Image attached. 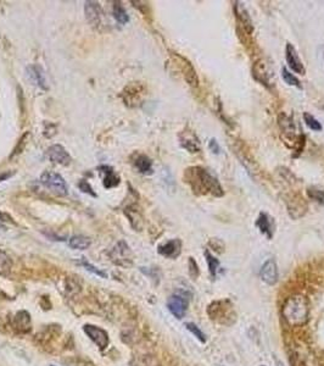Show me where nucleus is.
<instances>
[{
    "instance_id": "obj_28",
    "label": "nucleus",
    "mask_w": 324,
    "mask_h": 366,
    "mask_svg": "<svg viewBox=\"0 0 324 366\" xmlns=\"http://www.w3.org/2000/svg\"><path fill=\"white\" fill-rule=\"evenodd\" d=\"M307 195H308L312 200H314V202L324 205V191H322V189H317V188H314V187H310V188L307 189Z\"/></svg>"
},
{
    "instance_id": "obj_10",
    "label": "nucleus",
    "mask_w": 324,
    "mask_h": 366,
    "mask_svg": "<svg viewBox=\"0 0 324 366\" xmlns=\"http://www.w3.org/2000/svg\"><path fill=\"white\" fill-rule=\"evenodd\" d=\"M286 63L289 65V68L292 70V71L296 72L298 75H305L306 70L305 66H304L302 61H301L300 57L298 54V50H296L292 44L288 43L286 44Z\"/></svg>"
},
{
    "instance_id": "obj_15",
    "label": "nucleus",
    "mask_w": 324,
    "mask_h": 366,
    "mask_svg": "<svg viewBox=\"0 0 324 366\" xmlns=\"http://www.w3.org/2000/svg\"><path fill=\"white\" fill-rule=\"evenodd\" d=\"M180 141L182 147L188 150L189 153L194 154V153L200 152L199 138L192 131H184V132H182L180 135Z\"/></svg>"
},
{
    "instance_id": "obj_11",
    "label": "nucleus",
    "mask_w": 324,
    "mask_h": 366,
    "mask_svg": "<svg viewBox=\"0 0 324 366\" xmlns=\"http://www.w3.org/2000/svg\"><path fill=\"white\" fill-rule=\"evenodd\" d=\"M46 155H48L49 160L54 164L66 166V165L71 163V156H70L68 153H67L65 148L60 144L52 145V147L48 149V152H46Z\"/></svg>"
},
{
    "instance_id": "obj_12",
    "label": "nucleus",
    "mask_w": 324,
    "mask_h": 366,
    "mask_svg": "<svg viewBox=\"0 0 324 366\" xmlns=\"http://www.w3.org/2000/svg\"><path fill=\"white\" fill-rule=\"evenodd\" d=\"M256 227L258 228L262 234L267 237L268 239L273 238V233H274V221L272 217L266 212H260L258 220L255 222Z\"/></svg>"
},
{
    "instance_id": "obj_20",
    "label": "nucleus",
    "mask_w": 324,
    "mask_h": 366,
    "mask_svg": "<svg viewBox=\"0 0 324 366\" xmlns=\"http://www.w3.org/2000/svg\"><path fill=\"white\" fill-rule=\"evenodd\" d=\"M104 171V187L105 188H114V187L118 186L120 177L114 172V170L108 166H102Z\"/></svg>"
},
{
    "instance_id": "obj_33",
    "label": "nucleus",
    "mask_w": 324,
    "mask_h": 366,
    "mask_svg": "<svg viewBox=\"0 0 324 366\" xmlns=\"http://www.w3.org/2000/svg\"><path fill=\"white\" fill-rule=\"evenodd\" d=\"M208 148H210V150L212 153H214V154H218L220 150V145H218V143H217L216 139H214V138H212L210 141V143H208Z\"/></svg>"
},
{
    "instance_id": "obj_19",
    "label": "nucleus",
    "mask_w": 324,
    "mask_h": 366,
    "mask_svg": "<svg viewBox=\"0 0 324 366\" xmlns=\"http://www.w3.org/2000/svg\"><path fill=\"white\" fill-rule=\"evenodd\" d=\"M136 167L140 174L149 175L152 172V161L146 155H139L136 159Z\"/></svg>"
},
{
    "instance_id": "obj_14",
    "label": "nucleus",
    "mask_w": 324,
    "mask_h": 366,
    "mask_svg": "<svg viewBox=\"0 0 324 366\" xmlns=\"http://www.w3.org/2000/svg\"><path fill=\"white\" fill-rule=\"evenodd\" d=\"M158 254L164 258L168 259H176L177 256H180L182 251V242L180 239H171L164 244L158 245Z\"/></svg>"
},
{
    "instance_id": "obj_22",
    "label": "nucleus",
    "mask_w": 324,
    "mask_h": 366,
    "mask_svg": "<svg viewBox=\"0 0 324 366\" xmlns=\"http://www.w3.org/2000/svg\"><path fill=\"white\" fill-rule=\"evenodd\" d=\"M204 255H205L206 262H208V271H210L211 277L212 278H216L217 271H218V269H220V260H218V259L214 258V256L212 255V254L208 250H205V253H204Z\"/></svg>"
},
{
    "instance_id": "obj_23",
    "label": "nucleus",
    "mask_w": 324,
    "mask_h": 366,
    "mask_svg": "<svg viewBox=\"0 0 324 366\" xmlns=\"http://www.w3.org/2000/svg\"><path fill=\"white\" fill-rule=\"evenodd\" d=\"M114 19H116L121 25H126L128 21H130V16H128L127 11H126V9L122 7V4L120 2L114 3Z\"/></svg>"
},
{
    "instance_id": "obj_27",
    "label": "nucleus",
    "mask_w": 324,
    "mask_h": 366,
    "mask_svg": "<svg viewBox=\"0 0 324 366\" xmlns=\"http://www.w3.org/2000/svg\"><path fill=\"white\" fill-rule=\"evenodd\" d=\"M282 78H283L284 82L288 83L289 86H294V87L301 88L300 81H298V78H296L294 75H292V72H290L289 70L286 69V68L282 69Z\"/></svg>"
},
{
    "instance_id": "obj_5",
    "label": "nucleus",
    "mask_w": 324,
    "mask_h": 366,
    "mask_svg": "<svg viewBox=\"0 0 324 366\" xmlns=\"http://www.w3.org/2000/svg\"><path fill=\"white\" fill-rule=\"evenodd\" d=\"M260 278L268 286H274L278 282L279 272L274 259H268V260L264 262L261 270H260Z\"/></svg>"
},
{
    "instance_id": "obj_37",
    "label": "nucleus",
    "mask_w": 324,
    "mask_h": 366,
    "mask_svg": "<svg viewBox=\"0 0 324 366\" xmlns=\"http://www.w3.org/2000/svg\"><path fill=\"white\" fill-rule=\"evenodd\" d=\"M262 366H264V365H262Z\"/></svg>"
},
{
    "instance_id": "obj_32",
    "label": "nucleus",
    "mask_w": 324,
    "mask_h": 366,
    "mask_svg": "<svg viewBox=\"0 0 324 366\" xmlns=\"http://www.w3.org/2000/svg\"><path fill=\"white\" fill-rule=\"evenodd\" d=\"M78 187H80V191H82L83 193H88V194L93 195V197H96V193L93 192V188H92L90 184H89L88 182H86V181H84V180L80 181V184H78Z\"/></svg>"
},
{
    "instance_id": "obj_3",
    "label": "nucleus",
    "mask_w": 324,
    "mask_h": 366,
    "mask_svg": "<svg viewBox=\"0 0 324 366\" xmlns=\"http://www.w3.org/2000/svg\"><path fill=\"white\" fill-rule=\"evenodd\" d=\"M40 182L43 186H46V188H49L52 193L60 195V197H65V195L68 194V187H67L65 180L61 177V175L56 174V172H44L40 176Z\"/></svg>"
},
{
    "instance_id": "obj_7",
    "label": "nucleus",
    "mask_w": 324,
    "mask_h": 366,
    "mask_svg": "<svg viewBox=\"0 0 324 366\" xmlns=\"http://www.w3.org/2000/svg\"><path fill=\"white\" fill-rule=\"evenodd\" d=\"M234 14H236V18L238 20L239 26L244 31V33L251 35L254 32L252 21H251V18L248 16L246 8L244 7V4L242 2L234 3Z\"/></svg>"
},
{
    "instance_id": "obj_26",
    "label": "nucleus",
    "mask_w": 324,
    "mask_h": 366,
    "mask_svg": "<svg viewBox=\"0 0 324 366\" xmlns=\"http://www.w3.org/2000/svg\"><path fill=\"white\" fill-rule=\"evenodd\" d=\"M304 120H305V124L307 125V127H308L310 130L316 131V132L322 131V125H320V122L318 121L316 117L312 116L311 114L304 113Z\"/></svg>"
},
{
    "instance_id": "obj_17",
    "label": "nucleus",
    "mask_w": 324,
    "mask_h": 366,
    "mask_svg": "<svg viewBox=\"0 0 324 366\" xmlns=\"http://www.w3.org/2000/svg\"><path fill=\"white\" fill-rule=\"evenodd\" d=\"M254 77L255 80H258L260 83H262L264 86H270V74H268V66L266 65L264 60H260L258 63H255L252 69Z\"/></svg>"
},
{
    "instance_id": "obj_30",
    "label": "nucleus",
    "mask_w": 324,
    "mask_h": 366,
    "mask_svg": "<svg viewBox=\"0 0 324 366\" xmlns=\"http://www.w3.org/2000/svg\"><path fill=\"white\" fill-rule=\"evenodd\" d=\"M189 273H190V276L192 278H196L198 276H199V266H198V264L195 262L194 258H189Z\"/></svg>"
},
{
    "instance_id": "obj_13",
    "label": "nucleus",
    "mask_w": 324,
    "mask_h": 366,
    "mask_svg": "<svg viewBox=\"0 0 324 366\" xmlns=\"http://www.w3.org/2000/svg\"><path fill=\"white\" fill-rule=\"evenodd\" d=\"M26 71H27V75H28V77L30 78V81H32L36 86H38L39 88L44 89V91L48 89V81H46V72H44V70L42 69V66L30 65L28 68L26 69Z\"/></svg>"
},
{
    "instance_id": "obj_8",
    "label": "nucleus",
    "mask_w": 324,
    "mask_h": 366,
    "mask_svg": "<svg viewBox=\"0 0 324 366\" xmlns=\"http://www.w3.org/2000/svg\"><path fill=\"white\" fill-rule=\"evenodd\" d=\"M83 331L100 349H105L108 344V334L105 329L94 325H84Z\"/></svg>"
},
{
    "instance_id": "obj_38",
    "label": "nucleus",
    "mask_w": 324,
    "mask_h": 366,
    "mask_svg": "<svg viewBox=\"0 0 324 366\" xmlns=\"http://www.w3.org/2000/svg\"></svg>"
},
{
    "instance_id": "obj_24",
    "label": "nucleus",
    "mask_w": 324,
    "mask_h": 366,
    "mask_svg": "<svg viewBox=\"0 0 324 366\" xmlns=\"http://www.w3.org/2000/svg\"><path fill=\"white\" fill-rule=\"evenodd\" d=\"M12 269V260L4 250L0 249V275H6Z\"/></svg>"
},
{
    "instance_id": "obj_29",
    "label": "nucleus",
    "mask_w": 324,
    "mask_h": 366,
    "mask_svg": "<svg viewBox=\"0 0 324 366\" xmlns=\"http://www.w3.org/2000/svg\"><path fill=\"white\" fill-rule=\"evenodd\" d=\"M80 265H82V266H84V267H86V270H89V271H90V272H93V273H96V275H98V276H100V277H102V278H106V277H108V275H106V273L104 272V271L99 270V269H98V267H96V266H93V265H92V264H89V262H88V261L83 260L82 262H80Z\"/></svg>"
},
{
    "instance_id": "obj_1",
    "label": "nucleus",
    "mask_w": 324,
    "mask_h": 366,
    "mask_svg": "<svg viewBox=\"0 0 324 366\" xmlns=\"http://www.w3.org/2000/svg\"><path fill=\"white\" fill-rule=\"evenodd\" d=\"M282 315L290 327H298L308 321L310 303L302 294H292L286 299L282 306Z\"/></svg>"
},
{
    "instance_id": "obj_18",
    "label": "nucleus",
    "mask_w": 324,
    "mask_h": 366,
    "mask_svg": "<svg viewBox=\"0 0 324 366\" xmlns=\"http://www.w3.org/2000/svg\"><path fill=\"white\" fill-rule=\"evenodd\" d=\"M183 72H184V78H186V82L189 85L192 86V87H198L199 86V78H198L196 72H195L194 68L192 66V64L189 61H186V59H183Z\"/></svg>"
},
{
    "instance_id": "obj_35",
    "label": "nucleus",
    "mask_w": 324,
    "mask_h": 366,
    "mask_svg": "<svg viewBox=\"0 0 324 366\" xmlns=\"http://www.w3.org/2000/svg\"><path fill=\"white\" fill-rule=\"evenodd\" d=\"M0 230H5V226L2 222H0Z\"/></svg>"
},
{
    "instance_id": "obj_25",
    "label": "nucleus",
    "mask_w": 324,
    "mask_h": 366,
    "mask_svg": "<svg viewBox=\"0 0 324 366\" xmlns=\"http://www.w3.org/2000/svg\"><path fill=\"white\" fill-rule=\"evenodd\" d=\"M186 328L188 329L189 332H192V333L194 334V337H196L201 343H204V344H205V343L208 342V337H206V334L204 333V332L200 329L199 326L195 325L194 322H186Z\"/></svg>"
},
{
    "instance_id": "obj_31",
    "label": "nucleus",
    "mask_w": 324,
    "mask_h": 366,
    "mask_svg": "<svg viewBox=\"0 0 324 366\" xmlns=\"http://www.w3.org/2000/svg\"><path fill=\"white\" fill-rule=\"evenodd\" d=\"M28 138H30V133H26V135H24V137H22L21 141L18 142V147L15 148V150H14L12 155H11V156H14V155H16V154H20V153L22 152V149H24V145H26V143H27V139H28Z\"/></svg>"
},
{
    "instance_id": "obj_9",
    "label": "nucleus",
    "mask_w": 324,
    "mask_h": 366,
    "mask_svg": "<svg viewBox=\"0 0 324 366\" xmlns=\"http://www.w3.org/2000/svg\"><path fill=\"white\" fill-rule=\"evenodd\" d=\"M110 256L112 261L118 265L128 266V265L132 264V259H130L132 258V251L130 250V247L124 242H120L110 253Z\"/></svg>"
},
{
    "instance_id": "obj_6",
    "label": "nucleus",
    "mask_w": 324,
    "mask_h": 366,
    "mask_svg": "<svg viewBox=\"0 0 324 366\" xmlns=\"http://www.w3.org/2000/svg\"><path fill=\"white\" fill-rule=\"evenodd\" d=\"M84 11H86V18L92 26L96 27V29H99L100 26H102V22H104V13H102V7H100L99 3L86 2Z\"/></svg>"
},
{
    "instance_id": "obj_16",
    "label": "nucleus",
    "mask_w": 324,
    "mask_h": 366,
    "mask_svg": "<svg viewBox=\"0 0 324 366\" xmlns=\"http://www.w3.org/2000/svg\"><path fill=\"white\" fill-rule=\"evenodd\" d=\"M278 125L280 127L282 132L288 137H294L296 132V126L292 116L286 115V113L279 114L278 116Z\"/></svg>"
},
{
    "instance_id": "obj_2",
    "label": "nucleus",
    "mask_w": 324,
    "mask_h": 366,
    "mask_svg": "<svg viewBox=\"0 0 324 366\" xmlns=\"http://www.w3.org/2000/svg\"><path fill=\"white\" fill-rule=\"evenodd\" d=\"M188 176V182L195 193H211L214 197H222L224 194L222 186L214 175L210 174L206 169L200 166L189 167L186 171Z\"/></svg>"
},
{
    "instance_id": "obj_4",
    "label": "nucleus",
    "mask_w": 324,
    "mask_h": 366,
    "mask_svg": "<svg viewBox=\"0 0 324 366\" xmlns=\"http://www.w3.org/2000/svg\"><path fill=\"white\" fill-rule=\"evenodd\" d=\"M189 306L188 295L183 292H178L172 294L167 300V308H168L170 312L177 318H183L186 316V310Z\"/></svg>"
},
{
    "instance_id": "obj_36",
    "label": "nucleus",
    "mask_w": 324,
    "mask_h": 366,
    "mask_svg": "<svg viewBox=\"0 0 324 366\" xmlns=\"http://www.w3.org/2000/svg\"><path fill=\"white\" fill-rule=\"evenodd\" d=\"M279 366H282V365H279Z\"/></svg>"
},
{
    "instance_id": "obj_34",
    "label": "nucleus",
    "mask_w": 324,
    "mask_h": 366,
    "mask_svg": "<svg viewBox=\"0 0 324 366\" xmlns=\"http://www.w3.org/2000/svg\"><path fill=\"white\" fill-rule=\"evenodd\" d=\"M11 176H12V174H9V172H6V174H2L0 175V182H2V181H5L6 178L11 177Z\"/></svg>"
},
{
    "instance_id": "obj_21",
    "label": "nucleus",
    "mask_w": 324,
    "mask_h": 366,
    "mask_svg": "<svg viewBox=\"0 0 324 366\" xmlns=\"http://www.w3.org/2000/svg\"><path fill=\"white\" fill-rule=\"evenodd\" d=\"M70 247L72 249H78V250H84L88 249L90 247L92 241L86 236H74L68 242Z\"/></svg>"
}]
</instances>
